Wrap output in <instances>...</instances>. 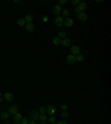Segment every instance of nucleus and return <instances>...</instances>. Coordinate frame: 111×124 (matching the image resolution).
I'll list each match as a JSON object with an SVG mask.
<instances>
[{"label":"nucleus","mask_w":111,"mask_h":124,"mask_svg":"<svg viewBox=\"0 0 111 124\" xmlns=\"http://www.w3.org/2000/svg\"><path fill=\"white\" fill-rule=\"evenodd\" d=\"M42 20H43V22H47V21H48V16H44Z\"/></svg>","instance_id":"2f4dec72"},{"label":"nucleus","mask_w":111,"mask_h":124,"mask_svg":"<svg viewBox=\"0 0 111 124\" xmlns=\"http://www.w3.org/2000/svg\"><path fill=\"white\" fill-rule=\"evenodd\" d=\"M63 21H64V19L61 17V16H57L56 19H55V24L57 27H61L62 24H63Z\"/></svg>","instance_id":"20e7f679"},{"label":"nucleus","mask_w":111,"mask_h":124,"mask_svg":"<svg viewBox=\"0 0 111 124\" xmlns=\"http://www.w3.org/2000/svg\"><path fill=\"white\" fill-rule=\"evenodd\" d=\"M60 107H61V109L63 110V111H67V109H68V105H67V104H62V105H61V106H60Z\"/></svg>","instance_id":"cd10ccee"},{"label":"nucleus","mask_w":111,"mask_h":124,"mask_svg":"<svg viewBox=\"0 0 111 124\" xmlns=\"http://www.w3.org/2000/svg\"><path fill=\"white\" fill-rule=\"evenodd\" d=\"M62 11V8L61 6H59V5H56L55 7H53V13H55L56 16H59V13Z\"/></svg>","instance_id":"ddd939ff"},{"label":"nucleus","mask_w":111,"mask_h":124,"mask_svg":"<svg viewBox=\"0 0 111 124\" xmlns=\"http://www.w3.org/2000/svg\"><path fill=\"white\" fill-rule=\"evenodd\" d=\"M86 9H87V3L86 2H80L79 6L74 8V12L78 15V13H80V12H83Z\"/></svg>","instance_id":"f03ea898"},{"label":"nucleus","mask_w":111,"mask_h":124,"mask_svg":"<svg viewBox=\"0 0 111 124\" xmlns=\"http://www.w3.org/2000/svg\"><path fill=\"white\" fill-rule=\"evenodd\" d=\"M46 113H47L48 115H53L56 113V107L53 105H48L46 107Z\"/></svg>","instance_id":"39448f33"},{"label":"nucleus","mask_w":111,"mask_h":124,"mask_svg":"<svg viewBox=\"0 0 111 124\" xmlns=\"http://www.w3.org/2000/svg\"><path fill=\"white\" fill-rule=\"evenodd\" d=\"M28 123H29V121H28V118H21L20 124H28Z\"/></svg>","instance_id":"b1692460"},{"label":"nucleus","mask_w":111,"mask_h":124,"mask_svg":"<svg viewBox=\"0 0 111 124\" xmlns=\"http://www.w3.org/2000/svg\"><path fill=\"white\" fill-rule=\"evenodd\" d=\"M53 124H57V123H53Z\"/></svg>","instance_id":"c9c22d12"},{"label":"nucleus","mask_w":111,"mask_h":124,"mask_svg":"<svg viewBox=\"0 0 111 124\" xmlns=\"http://www.w3.org/2000/svg\"><path fill=\"white\" fill-rule=\"evenodd\" d=\"M52 42H53V44H55V46H59V44H61V39H60V38H58V37H55L52 39Z\"/></svg>","instance_id":"f3484780"},{"label":"nucleus","mask_w":111,"mask_h":124,"mask_svg":"<svg viewBox=\"0 0 111 124\" xmlns=\"http://www.w3.org/2000/svg\"><path fill=\"white\" fill-rule=\"evenodd\" d=\"M25 29L27 30L28 32H33V30H35V26H33V23H26L25 24Z\"/></svg>","instance_id":"9b49d317"},{"label":"nucleus","mask_w":111,"mask_h":124,"mask_svg":"<svg viewBox=\"0 0 111 124\" xmlns=\"http://www.w3.org/2000/svg\"><path fill=\"white\" fill-rule=\"evenodd\" d=\"M12 118H13V122H20L21 118H22V115H21L20 113L18 112V113H16V114H13Z\"/></svg>","instance_id":"4468645a"},{"label":"nucleus","mask_w":111,"mask_h":124,"mask_svg":"<svg viewBox=\"0 0 111 124\" xmlns=\"http://www.w3.org/2000/svg\"><path fill=\"white\" fill-rule=\"evenodd\" d=\"M0 118H2V120H8L9 118V113L8 112H2L0 114Z\"/></svg>","instance_id":"aec40b11"},{"label":"nucleus","mask_w":111,"mask_h":124,"mask_svg":"<svg viewBox=\"0 0 111 124\" xmlns=\"http://www.w3.org/2000/svg\"><path fill=\"white\" fill-rule=\"evenodd\" d=\"M39 124H46V123H43V122H40V123H39Z\"/></svg>","instance_id":"f704fd0d"},{"label":"nucleus","mask_w":111,"mask_h":124,"mask_svg":"<svg viewBox=\"0 0 111 124\" xmlns=\"http://www.w3.org/2000/svg\"><path fill=\"white\" fill-rule=\"evenodd\" d=\"M48 121L50 122V124H53V123H57V118L53 115H49L48 116Z\"/></svg>","instance_id":"6ab92c4d"},{"label":"nucleus","mask_w":111,"mask_h":124,"mask_svg":"<svg viewBox=\"0 0 111 124\" xmlns=\"http://www.w3.org/2000/svg\"><path fill=\"white\" fill-rule=\"evenodd\" d=\"M73 23H74V22H73V20L71 19V18H66V19H64V21H63V24L66 27H68V28L72 27Z\"/></svg>","instance_id":"9d476101"},{"label":"nucleus","mask_w":111,"mask_h":124,"mask_svg":"<svg viewBox=\"0 0 111 124\" xmlns=\"http://www.w3.org/2000/svg\"><path fill=\"white\" fill-rule=\"evenodd\" d=\"M17 23H18V26H20V27H25V24H26V21H25L24 18H20V19H19V20L17 21Z\"/></svg>","instance_id":"412c9836"},{"label":"nucleus","mask_w":111,"mask_h":124,"mask_svg":"<svg viewBox=\"0 0 111 124\" xmlns=\"http://www.w3.org/2000/svg\"><path fill=\"white\" fill-rule=\"evenodd\" d=\"M66 3H67V1H66V0H59V6H61V5H66Z\"/></svg>","instance_id":"bb28decb"},{"label":"nucleus","mask_w":111,"mask_h":124,"mask_svg":"<svg viewBox=\"0 0 111 124\" xmlns=\"http://www.w3.org/2000/svg\"><path fill=\"white\" fill-rule=\"evenodd\" d=\"M39 121L46 123V121H48V116L46 115V114H40V115H39Z\"/></svg>","instance_id":"a211bd4d"},{"label":"nucleus","mask_w":111,"mask_h":124,"mask_svg":"<svg viewBox=\"0 0 111 124\" xmlns=\"http://www.w3.org/2000/svg\"><path fill=\"white\" fill-rule=\"evenodd\" d=\"M58 38H60V39H64V38H67V33L64 31H60L58 33Z\"/></svg>","instance_id":"4be33fe9"},{"label":"nucleus","mask_w":111,"mask_h":124,"mask_svg":"<svg viewBox=\"0 0 111 124\" xmlns=\"http://www.w3.org/2000/svg\"><path fill=\"white\" fill-rule=\"evenodd\" d=\"M62 16L61 17L63 18V19H66V18H69V15H70V13H69V10H68V9H62Z\"/></svg>","instance_id":"dca6fc26"},{"label":"nucleus","mask_w":111,"mask_h":124,"mask_svg":"<svg viewBox=\"0 0 111 124\" xmlns=\"http://www.w3.org/2000/svg\"><path fill=\"white\" fill-rule=\"evenodd\" d=\"M77 18H78L80 21H87L88 15L86 13L85 11H83V12H80V13H78V15H77Z\"/></svg>","instance_id":"423d86ee"},{"label":"nucleus","mask_w":111,"mask_h":124,"mask_svg":"<svg viewBox=\"0 0 111 124\" xmlns=\"http://www.w3.org/2000/svg\"><path fill=\"white\" fill-rule=\"evenodd\" d=\"M18 110H19V106L18 105H12V106H10L9 107V110H8V113L9 114H16V113H18Z\"/></svg>","instance_id":"6e6552de"},{"label":"nucleus","mask_w":111,"mask_h":124,"mask_svg":"<svg viewBox=\"0 0 111 124\" xmlns=\"http://www.w3.org/2000/svg\"><path fill=\"white\" fill-rule=\"evenodd\" d=\"M67 62L69 64H73V63H76L77 61H76V55H72V54H69L67 57Z\"/></svg>","instance_id":"f8f14e48"},{"label":"nucleus","mask_w":111,"mask_h":124,"mask_svg":"<svg viewBox=\"0 0 111 124\" xmlns=\"http://www.w3.org/2000/svg\"><path fill=\"white\" fill-rule=\"evenodd\" d=\"M80 53V48L78 46H71V54L78 55Z\"/></svg>","instance_id":"0eeeda50"},{"label":"nucleus","mask_w":111,"mask_h":124,"mask_svg":"<svg viewBox=\"0 0 111 124\" xmlns=\"http://www.w3.org/2000/svg\"><path fill=\"white\" fill-rule=\"evenodd\" d=\"M28 124H37V123H36V121H31V122H29Z\"/></svg>","instance_id":"473e14b6"},{"label":"nucleus","mask_w":111,"mask_h":124,"mask_svg":"<svg viewBox=\"0 0 111 124\" xmlns=\"http://www.w3.org/2000/svg\"><path fill=\"white\" fill-rule=\"evenodd\" d=\"M44 113H46V107L41 106L40 109H39V114H44Z\"/></svg>","instance_id":"a878e982"},{"label":"nucleus","mask_w":111,"mask_h":124,"mask_svg":"<svg viewBox=\"0 0 111 124\" xmlns=\"http://www.w3.org/2000/svg\"><path fill=\"white\" fill-rule=\"evenodd\" d=\"M15 124H20V122H15Z\"/></svg>","instance_id":"72a5a7b5"},{"label":"nucleus","mask_w":111,"mask_h":124,"mask_svg":"<svg viewBox=\"0 0 111 124\" xmlns=\"http://www.w3.org/2000/svg\"><path fill=\"white\" fill-rule=\"evenodd\" d=\"M83 59H85V57H83L81 53H79L78 55H76V61H78V62H81V61H83Z\"/></svg>","instance_id":"5701e85b"},{"label":"nucleus","mask_w":111,"mask_h":124,"mask_svg":"<svg viewBox=\"0 0 111 124\" xmlns=\"http://www.w3.org/2000/svg\"><path fill=\"white\" fill-rule=\"evenodd\" d=\"M3 100H6L7 102H12L15 100V95L10 92H6L3 94Z\"/></svg>","instance_id":"7ed1b4c3"},{"label":"nucleus","mask_w":111,"mask_h":124,"mask_svg":"<svg viewBox=\"0 0 111 124\" xmlns=\"http://www.w3.org/2000/svg\"><path fill=\"white\" fill-rule=\"evenodd\" d=\"M61 116L62 118H69V113L67 111H62L61 112Z\"/></svg>","instance_id":"393cba45"},{"label":"nucleus","mask_w":111,"mask_h":124,"mask_svg":"<svg viewBox=\"0 0 111 124\" xmlns=\"http://www.w3.org/2000/svg\"><path fill=\"white\" fill-rule=\"evenodd\" d=\"M3 101V94L1 92H0V103H1V102Z\"/></svg>","instance_id":"c756f323"},{"label":"nucleus","mask_w":111,"mask_h":124,"mask_svg":"<svg viewBox=\"0 0 111 124\" xmlns=\"http://www.w3.org/2000/svg\"><path fill=\"white\" fill-rule=\"evenodd\" d=\"M61 44L63 47H66V48H68V47H71V40L69 39V38H64V39H61Z\"/></svg>","instance_id":"1a4fd4ad"},{"label":"nucleus","mask_w":111,"mask_h":124,"mask_svg":"<svg viewBox=\"0 0 111 124\" xmlns=\"http://www.w3.org/2000/svg\"><path fill=\"white\" fill-rule=\"evenodd\" d=\"M24 19H25V21H26V23H31L32 20H33V15H32V13H29V15H27Z\"/></svg>","instance_id":"2eb2a0df"},{"label":"nucleus","mask_w":111,"mask_h":124,"mask_svg":"<svg viewBox=\"0 0 111 124\" xmlns=\"http://www.w3.org/2000/svg\"><path fill=\"white\" fill-rule=\"evenodd\" d=\"M57 124H68V123H67V121H59Z\"/></svg>","instance_id":"7c9ffc66"},{"label":"nucleus","mask_w":111,"mask_h":124,"mask_svg":"<svg viewBox=\"0 0 111 124\" xmlns=\"http://www.w3.org/2000/svg\"><path fill=\"white\" fill-rule=\"evenodd\" d=\"M39 112L37 111V110H31L29 112V118L31 120V121H38L39 120Z\"/></svg>","instance_id":"f257e3e1"},{"label":"nucleus","mask_w":111,"mask_h":124,"mask_svg":"<svg viewBox=\"0 0 111 124\" xmlns=\"http://www.w3.org/2000/svg\"><path fill=\"white\" fill-rule=\"evenodd\" d=\"M80 2H81V1H79V0H73V1H72L73 5H78V6L80 5Z\"/></svg>","instance_id":"c85d7f7f"}]
</instances>
